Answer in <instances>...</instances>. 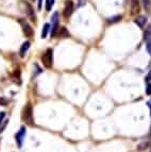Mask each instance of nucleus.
Segmentation results:
<instances>
[{
  "label": "nucleus",
  "instance_id": "f257e3e1",
  "mask_svg": "<svg viewBox=\"0 0 151 152\" xmlns=\"http://www.w3.org/2000/svg\"><path fill=\"white\" fill-rule=\"evenodd\" d=\"M21 119L28 124V126H33L34 124V118H33V107L30 103H28L23 109L21 112Z\"/></svg>",
  "mask_w": 151,
  "mask_h": 152
},
{
  "label": "nucleus",
  "instance_id": "dca6fc26",
  "mask_svg": "<svg viewBox=\"0 0 151 152\" xmlns=\"http://www.w3.org/2000/svg\"><path fill=\"white\" fill-rule=\"evenodd\" d=\"M144 8L146 9V11H150L151 9V0H143Z\"/></svg>",
  "mask_w": 151,
  "mask_h": 152
},
{
  "label": "nucleus",
  "instance_id": "412c9836",
  "mask_svg": "<svg viewBox=\"0 0 151 152\" xmlns=\"http://www.w3.org/2000/svg\"><path fill=\"white\" fill-rule=\"evenodd\" d=\"M151 80V69L149 70V72L147 74V76H146V82H149Z\"/></svg>",
  "mask_w": 151,
  "mask_h": 152
},
{
  "label": "nucleus",
  "instance_id": "6ab92c4d",
  "mask_svg": "<svg viewBox=\"0 0 151 152\" xmlns=\"http://www.w3.org/2000/svg\"><path fill=\"white\" fill-rule=\"evenodd\" d=\"M146 95H148V96H151V83H147V86H146Z\"/></svg>",
  "mask_w": 151,
  "mask_h": 152
},
{
  "label": "nucleus",
  "instance_id": "39448f33",
  "mask_svg": "<svg viewBox=\"0 0 151 152\" xmlns=\"http://www.w3.org/2000/svg\"><path fill=\"white\" fill-rule=\"evenodd\" d=\"M52 26H51V35H56V31L59 30V13L54 12L52 14Z\"/></svg>",
  "mask_w": 151,
  "mask_h": 152
},
{
  "label": "nucleus",
  "instance_id": "f3484780",
  "mask_svg": "<svg viewBox=\"0 0 151 152\" xmlns=\"http://www.w3.org/2000/svg\"><path fill=\"white\" fill-rule=\"evenodd\" d=\"M146 49H147V51H148V53L151 56V38H149V39H147Z\"/></svg>",
  "mask_w": 151,
  "mask_h": 152
},
{
  "label": "nucleus",
  "instance_id": "b1692460",
  "mask_svg": "<svg viewBox=\"0 0 151 152\" xmlns=\"http://www.w3.org/2000/svg\"><path fill=\"white\" fill-rule=\"evenodd\" d=\"M147 105L149 107V109H150V116H151V99L149 100L148 102H147Z\"/></svg>",
  "mask_w": 151,
  "mask_h": 152
},
{
  "label": "nucleus",
  "instance_id": "aec40b11",
  "mask_svg": "<svg viewBox=\"0 0 151 152\" xmlns=\"http://www.w3.org/2000/svg\"><path fill=\"white\" fill-rule=\"evenodd\" d=\"M8 100L5 98H3V97H0V105H7L8 104Z\"/></svg>",
  "mask_w": 151,
  "mask_h": 152
},
{
  "label": "nucleus",
  "instance_id": "f8f14e48",
  "mask_svg": "<svg viewBox=\"0 0 151 152\" xmlns=\"http://www.w3.org/2000/svg\"><path fill=\"white\" fill-rule=\"evenodd\" d=\"M50 28H51V26L49 25V23H45L43 27V31H42V38H46L48 35V32L50 31Z\"/></svg>",
  "mask_w": 151,
  "mask_h": 152
},
{
  "label": "nucleus",
  "instance_id": "393cba45",
  "mask_svg": "<svg viewBox=\"0 0 151 152\" xmlns=\"http://www.w3.org/2000/svg\"><path fill=\"white\" fill-rule=\"evenodd\" d=\"M150 152H151V151H150Z\"/></svg>",
  "mask_w": 151,
  "mask_h": 152
},
{
  "label": "nucleus",
  "instance_id": "0eeeda50",
  "mask_svg": "<svg viewBox=\"0 0 151 152\" xmlns=\"http://www.w3.org/2000/svg\"><path fill=\"white\" fill-rule=\"evenodd\" d=\"M20 23H21V29H23V32L25 34V36L30 37V36H32L34 34V31H33L32 27L28 23H26V21H20Z\"/></svg>",
  "mask_w": 151,
  "mask_h": 152
},
{
  "label": "nucleus",
  "instance_id": "2eb2a0df",
  "mask_svg": "<svg viewBox=\"0 0 151 152\" xmlns=\"http://www.w3.org/2000/svg\"><path fill=\"white\" fill-rule=\"evenodd\" d=\"M53 4H54V0H46V11H49L52 9Z\"/></svg>",
  "mask_w": 151,
  "mask_h": 152
},
{
  "label": "nucleus",
  "instance_id": "5701e85b",
  "mask_svg": "<svg viewBox=\"0 0 151 152\" xmlns=\"http://www.w3.org/2000/svg\"><path fill=\"white\" fill-rule=\"evenodd\" d=\"M4 113H0V124H1V122H2V119L3 118H4Z\"/></svg>",
  "mask_w": 151,
  "mask_h": 152
},
{
  "label": "nucleus",
  "instance_id": "7ed1b4c3",
  "mask_svg": "<svg viewBox=\"0 0 151 152\" xmlns=\"http://www.w3.org/2000/svg\"><path fill=\"white\" fill-rule=\"evenodd\" d=\"M26 133H27V129H26L25 127H21L19 131L15 134V140H16V142H17L18 148H21V146H23V140H25Z\"/></svg>",
  "mask_w": 151,
  "mask_h": 152
},
{
  "label": "nucleus",
  "instance_id": "a211bd4d",
  "mask_svg": "<svg viewBox=\"0 0 151 152\" xmlns=\"http://www.w3.org/2000/svg\"><path fill=\"white\" fill-rule=\"evenodd\" d=\"M149 145V142H141V144L139 145V147H137V149L139 150V151H141V150H145L147 148V146Z\"/></svg>",
  "mask_w": 151,
  "mask_h": 152
},
{
  "label": "nucleus",
  "instance_id": "f03ea898",
  "mask_svg": "<svg viewBox=\"0 0 151 152\" xmlns=\"http://www.w3.org/2000/svg\"><path fill=\"white\" fill-rule=\"evenodd\" d=\"M42 63L46 68H51L53 65V50L47 49L42 56Z\"/></svg>",
  "mask_w": 151,
  "mask_h": 152
},
{
  "label": "nucleus",
  "instance_id": "6e6552de",
  "mask_svg": "<svg viewBox=\"0 0 151 152\" xmlns=\"http://www.w3.org/2000/svg\"><path fill=\"white\" fill-rule=\"evenodd\" d=\"M141 12V5L139 0H131V13L133 15L139 14Z\"/></svg>",
  "mask_w": 151,
  "mask_h": 152
},
{
  "label": "nucleus",
  "instance_id": "4468645a",
  "mask_svg": "<svg viewBox=\"0 0 151 152\" xmlns=\"http://www.w3.org/2000/svg\"><path fill=\"white\" fill-rule=\"evenodd\" d=\"M120 20H121V15H116V16H113V17H111V18H108V23H117V21H120Z\"/></svg>",
  "mask_w": 151,
  "mask_h": 152
},
{
  "label": "nucleus",
  "instance_id": "20e7f679",
  "mask_svg": "<svg viewBox=\"0 0 151 152\" xmlns=\"http://www.w3.org/2000/svg\"><path fill=\"white\" fill-rule=\"evenodd\" d=\"M21 4L25 7V12H26V14L29 16V18H30L32 21H35V13H34V10H33L32 5H31L30 3L26 2V1H23Z\"/></svg>",
  "mask_w": 151,
  "mask_h": 152
},
{
  "label": "nucleus",
  "instance_id": "9d476101",
  "mask_svg": "<svg viewBox=\"0 0 151 152\" xmlns=\"http://www.w3.org/2000/svg\"><path fill=\"white\" fill-rule=\"evenodd\" d=\"M134 21H135V23L139 26V28H144V26L147 23V17L146 16H139Z\"/></svg>",
  "mask_w": 151,
  "mask_h": 152
},
{
  "label": "nucleus",
  "instance_id": "423d86ee",
  "mask_svg": "<svg viewBox=\"0 0 151 152\" xmlns=\"http://www.w3.org/2000/svg\"><path fill=\"white\" fill-rule=\"evenodd\" d=\"M73 13V2L71 0H67L65 3V9H64V17L69 18Z\"/></svg>",
  "mask_w": 151,
  "mask_h": 152
},
{
  "label": "nucleus",
  "instance_id": "1a4fd4ad",
  "mask_svg": "<svg viewBox=\"0 0 151 152\" xmlns=\"http://www.w3.org/2000/svg\"><path fill=\"white\" fill-rule=\"evenodd\" d=\"M29 48H30V42H25V43H23V45H21V47H20V49H19L20 58H25V56L27 54V52H28Z\"/></svg>",
  "mask_w": 151,
  "mask_h": 152
},
{
  "label": "nucleus",
  "instance_id": "9b49d317",
  "mask_svg": "<svg viewBox=\"0 0 151 152\" xmlns=\"http://www.w3.org/2000/svg\"><path fill=\"white\" fill-rule=\"evenodd\" d=\"M58 35L61 37H68L69 36V32L65 27H61L60 30H58Z\"/></svg>",
  "mask_w": 151,
  "mask_h": 152
},
{
  "label": "nucleus",
  "instance_id": "ddd939ff",
  "mask_svg": "<svg viewBox=\"0 0 151 152\" xmlns=\"http://www.w3.org/2000/svg\"><path fill=\"white\" fill-rule=\"evenodd\" d=\"M151 38V25L148 26L146 30L144 31V39H149Z\"/></svg>",
  "mask_w": 151,
  "mask_h": 152
},
{
  "label": "nucleus",
  "instance_id": "4be33fe9",
  "mask_svg": "<svg viewBox=\"0 0 151 152\" xmlns=\"http://www.w3.org/2000/svg\"><path fill=\"white\" fill-rule=\"evenodd\" d=\"M42 5H43V0H38V4H37L38 10H42Z\"/></svg>",
  "mask_w": 151,
  "mask_h": 152
}]
</instances>
